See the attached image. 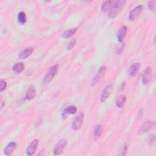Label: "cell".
<instances>
[{
	"label": "cell",
	"instance_id": "6da1fadb",
	"mask_svg": "<svg viewBox=\"0 0 156 156\" xmlns=\"http://www.w3.org/2000/svg\"><path fill=\"white\" fill-rule=\"evenodd\" d=\"M126 3L125 0H119L116 1L113 6L110 9L109 12V18L110 19H113L122 10L125 4Z\"/></svg>",
	"mask_w": 156,
	"mask_h": 156
},
{
	"label": "cell",
	"instance_id": "7a4b0ae2",
	"mask_svg": "<svg viewBox=\"0 0 156 156\" xmlns=\"http://www.w3.org/2000/svg\"><path fill=\"white\" fill-rule=\"evenodd\" d=\"M59 68V65L57 64L53 65V66H51L48 71L47 72V73H46L43 81V84H47L49 82H51L53 79H54V78L55 77V76L56 75L57 73V70Z\"/></svg>",
	"mask_w": 156,
	"mask_h": 156
},
{
	"label": "cell",
	"instance_id": "3957f363",
	"mask_svg": "<svg viewBox=\"0 0 156 156\" xmlns=\"http://www.w3.org/2000/svg\"><path fill=\"white\" fill-rule=\"evenodd\" d=\"M155 126V121H147L143 123L141 126L139 131H138V134L142 135L146 132H148L151 130H152Z\"/></svg>",
	"mask_w": 156,
	"mask_h": 156
},
{
	"label": "cell",
	"instance_id": "277c9868",
	"mask_svg": "<svg viewBox=\"0 0 156 156\" xmlns=\"http://www.w3.org/2000/svg\"><path fill=\"white\" fill-rule=\"evenodd\" d=\"M143 9V6L142 5H139L135 8H134L129 13V19L131 21H135L137 20L138 17L140 16Z\"/></svg>",
	"mask_w": 156,
	"mask_h": 156
},
{
	"label": "cell",
	"instance_id": "5b68a950",
	"mask_svg": "<svg viewBox=\"0 0 156 156\" xmlns=\"http://www.w3.org/2000/svg\"><path fill=\"white\" fill-rule=\"evenodd\" d=\"M84 119V113L81 112L73 121L72 128L75 131H78L81 128Z\"/></svg>",
	"mask_w": 156,
	"mask_h": 156
},
{
	"label": "cell",
	"instance_id": "8992f818",
	"mask_svg": "<svg viewBox=\"0 0 156 156\" xmlns=\"http://www.w3.org/2000/svg\"><path fill=\"white\" fill-rule=\"evenodd\" d=\"M106 72V66H102L101 67H100L98 73H96V75L92 81V84H91L92 85L95 86L96 84H97L101 80V79L104 76Z\"/></svg>",
	"mask_w": 156,
	"mask_h": 156
},
{
	"label": "cell",
	"instance_id": "52a82bcc",
	"mask_svg": "<svg viewBox=\"0 0 156 156\" xmlns=\"http://www.w3.org/2000/svg\"><path fill=\"white\" fill-rule=\"evenodd\" d=\"M113 89V87L112 84H109L105 87V88L102 90L100 96V101L101 102H105L109 98V97L112 93Z\"/></svg>",
	"mask_w": 156,
	"mask_h": 156
},
{
	"label": "cell",
	"instance_id": "ba28073f",
	"mask_svg": "<svg viewBox=\"0 0 156 156\" xmlns=\"http://www.w3.org/2000/svg\"><path fill=\"white\" fill-rule=\"evenodd\" d=\"M66 144H67V141L65 139H64V138L60 140L58 142V143L56 145V146L54 148V150H53L54 154L56 155L61 154L63 152V151L66 146Z\"/></svg>",
	"mask_w": 156,
	"mask_h": 156
},
{
	"label": "cell",
	"instance_id": "9c48e42d",
	"mask_svg": "<svg viewBox=\"0 0 156 156\" xmlns=\"http://www.w3.org/2000/svg\"><path fill=\"white\" fill-rule=\"evenodd\" d=\"M152 70L150 66H148L143 74L142 76V83L143 85H147L151 81L152 79Z\"/></svg>",
	"mask_w": 156,
	"mask_h": 156
},
{
	"label": "cell",
	"instance_id": "30bf717a",
	"mask_svg": "<svg viewBox=\"0 0 156 156\" xmlns=\"http://www.w3.org/2000/svg\"><path fill=\"white\" fill-rule=\"evenodd\" d=\"M39 143V141L37 139H35L32 141V142L29 145L28 147L26 149V154L28 155L31 156L35 154L37 149Z\"/></svg>",
	"mask_w": 156,
	"mask_h": 156
},
{
	"label": "cell",
	"instance_id": "8fae6325",
	"mask_svg": "<svg viewBox=\"0 0 156 156\" xmlns=\"http://www.w3.org/2000/svg\"><path fill=\"white\" fill-rule=\"evenodd\" d=\"M140 63H135L134 64H133L132 65H131L129 69V75L130 77H135L138 71L140 70Z\"/></svg>",
	"mask_w": 156,
	"mask_h": 156
},
{
	"label": "cell",
	"instance_id": "7c38bea8",
	"mask_svg": "<svg viewBox=\"0 0 156 156\" xmlns=\"http://www.w3.org/2000/svg\"><path fill=\"white\" fill-rule=\"evenodd\" d=\"M128 28L126 26H121L119 29L118 30L117 34H116V37L119 42H122L126 37V34L127 32Z\"/></svg>",
	"mask_w": 156,
	"mask_h": 156
},
{
	"label": "cell",
	"instance_id": "4fadbf2b",
	"mask_svg": "<svg viewBox=\"0 0 156 156\" xmlns=\"http://www.w3.org/2000/svg\"><path fill=\"white\" fill-rule=\"evenodd\" d=\"M36 95H37V92L35 87L32 85H31L26 92L25 98L26 99L31 101L36 98Z\"/></svg>",
	"mask_w": 156,
	"mask_h": 156
},
{
	"label": "cell",
	"instance_id": "5bb4252c",
	"mask_svg": "<svg viewBox=\"0 0 156 156\" xmlns=\"http://www.w3.org/2000/svg\"><path fill=\"white\" fill-rule=\"evenodd\" d=\"M34 48H28L25 49L22 51L20 54H19V57L20 59H25L29 57L33 53Z\"/></svg>",
	"mask_w": 156,
	"mask_h": 156
},
{
	"label": "cell",
	"instance_id": "9a60e30c",
	"mask_svg": "<svg viewBox=\"0 0 156 156\" xmlns=\"http://www.w3.org/2000/svg\"><path fill=\"white\" fill-rule=\"evenodd\" d=\"M25 70V65L22 62H17L12 67V70L16 74H20Z\"/></svg>",
	"mask_w": 156,
	"mask_h": 156
},
{
	"label": "cell",
	"instance_id": "2e32d148",
	"mask_svg": "<svg viewBox=\"0 0 156 156\" xmlns=\"http://www.w3.org/2000/svg\"><path fill=\"white\" fill-rule=\"evenodd\" d=\"M116 1H106L102 4L101 10L102 12H106L112 8Z\"/></svg>",
	"mask_w": 156,
	"mask_h": 156
},
{
	"label": "cell",
	"instance_id": "e0dca14e",
	"mask_svg": "<svg viewBox=\"0 0 156 156\" xmlns=\"http://www.w3.org/2000/svg\"><path fill=\"white\" fill-rule=\"evenodd\" d=\"M126 101V97L124 95H121L118 96L116 99V106L118 108H123L125 105Z\"/></svg>",
	"mask_w": 156,
	"mask_h": 156
},
{
	"label": "cell",
	"instance_id": "ac0fdd59",
	"mask_svg": "<svg viewBox=\"0 0 156 156\" xmlns=\"http://www.w3.org/2000/svg\"><path fill=\"white\" fill-rule=\"evenodd\" d=\"M77 112V108L75 106H70L67 107H66L63 113V116L64 117L66 116L67 115H73L75 114Z\"/></svg>",
	"mask_w": 156,
	"mask_h": 156
},
{
	"label": "cell",
	"instance_id": "d6986e66",
	"mask_svg": "<svg viewBox=\"0 0 156 156\" xmlns=\"http://www.w3.org/2000/svg\"><path fill=\"white\" fill-rule=\"evenodd\" d=\"M76 31H77V28H76L70 29H68V30L65 31L64 32H63L62 34L61 37L62 38H64V39L70 38L74 35Z\"/></svg>",
	"mask_w": 156,
	"mask_h": 156
},
{
	"label": "cell",
	"instance_id": "ffe728a7",
	"mask_svg": "<svg viewBox=\"0 0 156 156\" xmlns=\"http://www.w3.org/2000/svg\"><path fill=\"white\" fill-rule=\"evenodd\" d=\"M16 144L15 142L9 143L4 149V154L6 155H10L16 148Z\"/></svg>",
	"mask_w": 156,
	"mask_h": 156
},
{
	"label": "cell",
	"instance_id": "44dd1931",
	"mask_svg": "<svg viewBox=\"0 0 156 156\" xmlns=\"http://www.w3.org/2000/svg\"><path fill=\"white\" fill-rule=\"evenodd\" d=\"M103 132V127L101 125H98L95 127L94 131V138L95 140H98V138L101 137V134Z\"/></svg>",
	"mask_w": 156,
	"mask_h": 156
},
{
	"label": "cell",
	"instance_id": "7402d4cb",
	"mask_svg": "<svg viewBox=\"0 0 156 156\" xmlns=\"http://www.w3.org/2000/svg\"><path fill=\"white\" fill-rule=\"evenodd\" d=\"M17 19H18L19 23H20V25H25L26 23L27 18L26 13L24 12H20V13H19Z\"/></svg>",
	"mask_w": 156,
	"mask_h": 156
},
{
	"label": "cell",
	"instance_id": "603a6c76",
	"mask_svg": "<svg viewBox=\"0 0 156 156\" xmlns=\"http://www.w3.org/2000/svg\"><path fill=\"white\" fill-rule=\"evenodd\" d=\"M125 48V43L123 42H120V43L118 45L116 49V54H120L123 53Z\"/></svg>",
	"mask_w": 156,
	"mask_h": 156
},
{
	"label": "cell",
	"instance_id": "cb8c5ba5",
	"mask_svg": "<svg viewBox=\"0 0 156 156\" xmlns=\"http://www.w3.org/2000/svg\"><path fill=\"white\" fill-rule=\"evenodd\" d=\"M76 40L75 39H73L67 45V47H66L67 50H69V51L72 50L76 45Z\"/></svg>",
	"mask_w": 156,
	"mask_h": 156
},
{
	"label": "cell",
	"instance_id": "d4e9b609",
	"mask_svg": "<svg viewBox=\"0 0 156 156\" xmlns=\"http://www.w3.org/2000/svg\"><path fill=\"white\" fill-rule=\"evenodd\" d=\"M148 9L151 11H155V1H150L148 3Z\"/></svg>",
	"mask_w": 156,
	"mask_h": 156
},
{
	"label": "cell",
	"instance_id": "484cf974",
	"mask_svg": "<svg viewBox=\"0 0 156 156\" xmlns=\"http://www.w3.org/2000/svg\"><path fill=\"white\" fill-rule=\"evenodd\" d=\"M0 84H1V90H0V91L2 92L3 90H4L6 89L7 83L5 81L1 79V81H0Z\"/></svg>",
	"mask_w": 156,
	"mask_h": 156
},
{
	"label": "cell",
	"instance_id": "4316f807",
	"mask_svg": "<svg viewBox=\"0 0 156 156\" xmlns=\"http://www.w3.org/2000/svg\"><path fill=\"white\" fill-rule=\"evenodd\" d=\"M155 140V136L154 134H151L148 138V143L149 145H152Z\"/></svg>",
	"mask_w": 156,
	"mask_h": 156
},
{
	"label": "cell",
	"instance_id": "83f0119b",
	"mask_svg": "<svg viewBox=\"0 0 156 156\" xmlns=\"http://www.w3.org/2000/svg\"><path fill=\"white\" fill-rule=\"evenodd\" d=\"M128 151V146L126 145H125L122 148V151H121L119 154V155H125Z\"/></svg>",
	"mask_w": 156,
	"mask_h": 156
},
{
	"label": "cell",
	"instance_id": "f1b7e54d",
	"mask_svg": "<svg viewBox=\"0 0 156 156\" xmlns=\"http://www.w3.org/2000/svg\"><path fill=\"white\" fill-rule=\"evenodd\" d=\"M143 116V109H140L139 112H138V118L139 119L142 118Z\"/></svg>",
	"mask_w": 156,
	"mask_h": 156
},
{
	"label": "cell",
	"instance_id": "f546056e",
	"mask_svg": "<svg viewBox=\"0 0 156 156\" xmlns=\"http://www.w3.org/2000/svg\"><path fill=\"white\" fill-rule=\"evenodd\" d=\"M4 106H5V102L3 101H1V110L3 109Z\"/></svg>",
	"mask_w": 156,
	"mask_h": 156
}]
</instances>
